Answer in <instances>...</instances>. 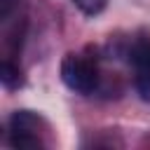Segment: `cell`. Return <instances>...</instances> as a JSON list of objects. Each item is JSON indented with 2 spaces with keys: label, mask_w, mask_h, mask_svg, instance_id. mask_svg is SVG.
<instances>
[{
  "label": "cell",
  "mask_w": 150,
  "mask_h": 150,
  "mask_svg": "<svg viewBox=\"0 0 150 150\" xmlns=\"http://www.w3.org/2000/svg\"><path fill=\"white\" fill-rule=\"evenodd\" d=\"M61 80L68 89L77 94H91L98 84V70L91 61L77 54H68L61 61Z\"/></svg>",
  "instance_id": "obj_1"
},
{
  "label": "cell",
  "mask_w": 150,
  "mask_h": 150,
  "mask_svg": "<svg viewBox=\"0 0 150 150\" xmlns=\"http://www.w3.org/2000/svg\"><path fill=\"white\" fill-rule=\"evenodd\" d=\"M38 120L28 110H16L9 120V143L14 148H40L42 141L35 134Z\"/></svg>",
  "instance_id": "obj_2"
},
{
  "label": "cell",
  "mask_w": 150,
  "mask_h": 150,
  "mask_svg": "<svg viewBox=\"0 0 150 150\" xmlns=\"http://www.w3.org/2000/svg\"><path fill=\"white\" fill-rule=\"evenodd\" d=\"M131 63L136 70V91L143 101H150V42H138L134 47Z\"/></svg>",
  "instance_id": "obj_3"
},
{
  "label": "cell",
  "mask_w": 150,
  "mask_h": 150,
  "mask_svg": "<svg viewBox=\"0 0 150 150\" xmlns=\"http://www.w3.org/2000/svg\"><path fill=\"white\" fill-rule=\"evenodd\" d=\"M2 84L7 87V89H14V87H19V68L16 66H12L9 61H5L2 63Z\"/></svg>",
  "instance_id": "obj_4"
},
{
  "label": "cell",
  "mask_w": 150,
  "mask_h": 150,
  "mask_svg": "<svg viewBox=\"0 0 150 150\" xmlns=\"http://www.w3.org/2000/svg\"><path fill=\"white\" fill-rule=\"evenodd\" d=\"M77 7H80V12H84L87 16H96V14H101L103 12V7H105V0H73Z\"/></svg>",
  "instance_id": "obj_5"
},
{
  "label": "cell",
  "mask_w": 150,
  "mask_h": 150,
  "mask_svg": "<svg viewBox=\"0 0 150 150\" xmlns=\"http://www.w3.org/2000/svg\"><path fill=\"white\" fill-rule=\"evenodd\" d=\"M14 5H16V0H0V19L2 21H7V16L14 9Z\"/></svg>",
  "instance_id": "obj_6"
}]
</instances>
